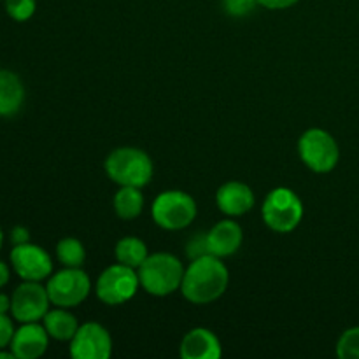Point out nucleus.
<instances>
[{
    "instance_id": "18",
    "label": "nucleus",
    "mask_w": 359,
    "mask_h": 359,
    "mask_svg": "<svg viewBox=\"0 0 359 359\" xmlns=\"http://www.w3.org/2000/svg\"><path fill=\"white\" fill-rule=\"evenodd\" d=\"M114 212L119 219L133 221L142 214L144 210V195L140 188L133 186H119L118 193L112 200Z\"/></svg>"
},
{
    "instance_id": "24",
    "label": "nucleus",
    "mask_w": 359,
    "mask_h": 359,
    "mask_svg": "<svg viewBox=\"0 0 359 359\" xmlns=\"http://www.w3.org/2000/svg\"><path fill=\"white\" fill-rule=\"evenodd\" d=\"M186 252H188L189 259L200 258L203 255H209V248H207V233H200L193 237L186 245Z\"/></svg>"
},
{
    "instance_id": "4",
    "label": "nucleus",
    "mask_w": 359,
    "mask_h": 359,
    "mask_svg": "<svg viewBox=\"0 0 359 359\" xmlns=\"http://www.w3.org/2000/svg\"><path fill=\"white\" fill-rule=\"evenodd\" d=\"M263 223L276 233H291L304 219V203L290 188H273L262 205Z\"/></svg>"
},
{
    "instance_id": "9",
    "label": "nucleus",
    "mask_w": 359,
    "mask_h": 359,
    "mask_svg": "<svg viewBox=\"0 0 359 359\" xmlns=\"http://www.w3.org/2000/svg\"><path fill=\"white\" fill-rule=\"evenodd\" d=\"M49 305L48 290L41 283L23 280L11 297V314L18 323H37L42 321Z\"/></svg>"
},
{
    "instance_id": "20",
    "label": "nucleus",
    "mask_w": 359,
    "mask_h": 359,
    "mask_svg": "<svg viewBox=\"0 0 359 359\" xmlns=\"http://www.w3.org/2000/svg\"><path fill=\"white\" fill-rule=\"evenodd\" d=\"M56 258L63 266L83 269L84 262H86V249L79 238L65 237L56 244Z\"/></svg>"
},
{
    "instance_id": "21",
    "label": "nucleus",
    "mask_w": 359,
    "mask_h": 359,
    "mask_svg": "<svg viewBox=\"0 0 359 359\" xmlns=\"http://www.w3.org/2000/svg\"><path fill=\"white\" fill-rule=\"evenodd\" d=\"M337 356L340 359H359V326L346 330L337 342Z\"/></svg>"
},
{
    "instance_id": "19",
    "label": "nucleus",
    "mask_w": 359,
    "mask_h": 359,
    "mask_svg": "<svg viewBox=\"0 0 359 359\" xmlns=\"http://www.w3.org/2000/svg\"><path fill=\"white\" fill-rule=\"evenodd\" d=\"M114 255L118 263L139 270V266L146 262L149 252H147L146 242L140 241L139 237H123L116 244Z\"/></svg>"
},
{
    "instance_id": "6",
    "label": "nucleus",
    "mask_w": 359,
    "mask_h": 359,
    "mask_svg": "<svg viewBox=\"0 0 359 359\" xmlns=\"http://www.w3.org/2000/svg\"><path fill=\"white\" fill-rule=\"evenodd\" d=\"M298 154L307 168L316 174H328L339 165L340 149L335 137L323 128H311L298 140Z\"/></svg>"
},
{
    "instance_id": "5",
    "label": "nucleus",
    "mask_w": 359,
    "mask_h": 359,
    "mask_svg": "<svg viewBox=\"0 0 359 359\" xmlns=\"http://www.w3.org/2000/svg\"><path fill=\"white\" fill-rule=\"evenodd\" d=\"M198 207L189 193L181 189H168L154 198L151 207L153 221L167 231H179L188 228L195 221Z\"/></svg>"
},
{
    "instance_id": "13",
    "label": "nucleus",
    "mask_w": 359,
    "mask_h": 359,
    "mask_svg": "<svg viewBox=\"0 0 359 359\" xmlns=\"http://www.w3.org/2000/svg\"><path fill=\"white\" fill-rule=\"evenodd\" d=\"M255 193L251 186L241 181H228L219 186L216 193V205L224 216L238 217L248 214L255 207Z\"/></svg>"
},
{
    "instance_id": "8",
    "label": "nucleus",
    "mask_w": 359,
    "mask_h": 359,
    "mask_svg": "<svg viewBox=\"0 0 359 359\" xmlns=\"http://www.w3.org/2000/svg\"><path fill=\"white\" fill-rule=\"evenodd\" d=\"M139 286V273L135 269L114 263L98 276L97 297L105 305H121L135 297Z\"/></svg>"
},
{
    "instance_id": "29",
    "label": "nucleus",
    "mask_w": 359,
    "mask_h": 359,
    "mask_svg": "<svg viewBox=\"0 0 359 359\" xmlns=\"http://www.w3.org/2000/svg\"><path fill=\"white\" fill-rule=\"evenodd\" d=\"M7 312H11V297L0 293V314H7Z\"/></svg>"
},
{
    "instance_id": "15",
    "label": "nucleus",
    "mask_w": 359,
    "mask_h": 359,
    "mask_svg": "<svg viewBox=\"0 0 359 359\" xmlns=\"http://www.w3.org/2000/svg\"><path fill=\"white\" fill-rule=\"evenodd\" d=\"M244 233L237 221L223 219L214 224L210 231L207 233V248L209 255L217 256V258H228L235 255L241 249Z\"/></svg>"
},
{
    "instance_id": "14",
    "label": "nucleus",
    "mask_w": 359,
    "mask_h": 359,
    "mask_svg": "<svg viewBox=\"0 0 359 359\" xmlns=\"http://www.w3.org/2000/svg\"><path fill=\"white\" fill-rule=\"evenodd\" d=\"M179 354L182 359H217L223 354V347L209 328H193L182 337Z\"/></svg>"
},
{
    "instance_id": "17",
    "label": "nucleus",
    "mask_w": 359,
    "mask_h": 359,
    "mask_svg": "<svg viewBox=\"0 0 359 359\" xmlns=\"http://www.w3.org/2000/svg\"><path fill=\"white\" fill-rule=\"evenodd\" d=\"M42 325H44L48 335L58 342H70V339L76 335L77 328H79L76 316L69 309L63 307H56L46 312V316L42 318Z\"/></svg>"
},
{
    "instance_id": "16",
    "label": "nucleus",
    "mask_w": 359,
    "mask_h": 359,
    "mask_svg": "<svg viewBox=\"0 0 359 359\" xmlns=\"http://www.w3.org/2000/svg\"><path fill=\"white\" fill-rule=\"evenodd\" d=\"M23 81L13 70H0V116L11 118L23 107Z\"/></svg>"
},
{
    "instance_id": "7",
    "label": "nucleus",
    "mask_w": 359,
    "mask_h": 359,
    "mask_svg": "<svg viewBox=\"0 0 359 359\" xmlns=\"http://www.w3.org/2000/svg\"><path fill=\"white\" fill-rule=\"evenodd\" d=\"M46 290L55 307L74 309L88 298L91 291V280L83 269L63 266V270L56 272L55 276L51 273Z\"/></svg>"
},
{
    "instance_id": "31",
    "label": "nucleus",
    "mask_w": 359,
    "mask_h": 359,
    "mask_svg": "<svg viewBox=\"0 0 359 359\" xmlns=\"http://www.w3.org/2000/svg\"><path fill=\"white\" fill-rule=\"evenodd\" d=\"M2 244H4V231L2 228H0V249H2Z\"/></svg>"
},
{
    "instance_id": "3",
    "label": "nucleus",
    "mask_w": 359,
    "mask_h": 359,
    "mask_svg": "<svg viewBox=\"0 0 359 359\" xmlns=\"http://www.w3.org/2000/svg\"><path fill=\"white\" fill-rule=\"evenodd\" d=\"M105 174L118 186H147L153 179L154 165L149 154L139 147H118L105 158Z\"/></svg>"
},
{
    "instance_id": "28",
    "label": "nucleus",
    "mask_w": 359,
    "mask_h": 359,
    "mask_svg": "<svg viewBox=\"0 0 359 359\" xmlns=\"http://www.w3.org/2000/svg\"><path fill=\"white\" fill-rule=\"evenodd\" d=\"M9 279H11L9 266H7L6 262H2V259H0V290H2L7 283H9Z\"/></svg>"
},
{
    "instance_id": "26",
    "label": "nucleus",
    "mask_w": 359,
    "mask_h": 359,
    "mask_svg": "<svg viewBox=\"0 0 359 359\" xmlns=\"http://www.w3.org/2000/svg\"><path fill=\"white\" fill-rule=\"evenodd\" d=\"M9 238L13 245L27 244V242H30V231H28V228L25 226H14L13 230H11Z\"/></svg>"
},
{
    "instance_id": "1",
    "label": "nucleus",
    "mask_w": 359,
    "mask_h": 359,
    "mask_svg": "<svg viewBox=\"0 0 359 359\" xmlns=\"http://www.w3.org/2000/svg\"><path fill=\"white\" fill-rule=\"evenodd\" d=\"M230 283V272L221 258L203 255L191 259L184 270L181 284L182 297L195 305H207L219 300Z\"/></svg>"
},
{
    "instance_id": "27",
    "label": "nucleus",
    "mask_w": 359,
    "mask_h": 359,
    "mask_svg": "<svg viewBox=\"0 0 359 359\" xmlns=\"http://www.w3.org/2000/svg\"><path fill=\"white\" fill-rule=\"evenodd\" d=\"M298 0H258V6L265 7L270 11H279V9H287V7L294 6Z\"/></svg>"
},
{
    "instance_id": "30",
    "label": "nucleus",
    "mask_w": 359,
    "mask_h": 359,
    "mask_svg": "<svg viewBox=\"0 0 359 359\" xmlns=\"http://www.w3.org/2000/svg\"><path fill=\"white\" fill-rule=\"evenodd\" d=\"M0 359H16V356H14L13 351L0 349Z\"/></svg>"
},
{
    "instance_id": "12",
    "label": "nucleus",
    "mask_w": 359,
    "mask_h": 359,
    "mask_svg": "<svg viewBox=\"0 0 359 359\" xmlns=\"http://www.w3.org/2000/svg\"><path fill=\"white\" fill-rule=\"evenodd\" d=\"M51 337L46 332L41 323H21L20 328L14 332L13 342L9 349L16 359H37L48 351Z\"/></svg>"
},
{
    "instance_id": "10",
    "label": "nucleus",
    "mask_w": 359,
    "mask_h": 359,
    "mask_svg": "<svg viewBox=\"0 0 359 359\" xmlns=\"http://www.w3.org/2000/svg\"><path fill=\"white\" fill-rule=\"evenodd\" d=\"M9 259L13 270L21 280L42 283V280L49 279L53 273V259L49 252L32 242L13 245Z\"/></svg>"
},
{
    "instance_id": "22",
    "label": "nucleus",
    "mask_w": 359,
    "mask_h": 359,
    "mask_svg": "<svg viewBox=\"0 0 359 359\" xmlns=\"http://www.w3.org/2000/svg\"><path fill=\"white\" fill-rule=\"evenodd\" d=\"M6 13L14 21H28L35 14L37 2L35 0H4Z\"/></svg>"
},
{
    "instance_id": "23",
    "label": "nucleus",
    "mask_w": 359,
    "mask_h": 359,
    "mask_svg": "<svg viewBox=\"0 0 359 359\" xmlns=\"http://www.w3.org/2000/svg\"><path fill=\"white\" fill-rule=\"evenodd\" d=\"M223 6L230 16L244 18L255 11V7L258 6V0H223Z\"/></svg>"
},
{
    "instance_id": "25",
    "label": "nucleus",
    "mask_w": 359,
    "mask_h": 359,
    "mask_svg": "<svg viewBox=\"0 0 359 359\" xmlns=\"http://www.w3.org/2000/svg\"><path fill=\"white\" fill-rule=\"evenodd\" d=\"M14 332H16V328L13 325V319L7 314H0V349L11 347Z\"/></svg>"
},
{
    "instance_id": "11",
    "label": "nucleus",
    "mask_w": 359,
    "mask_h": 359,
    "mask_svg": "<svg viewBox=\"0 0 359 359\" xmlns=\"http://www.w3.org/2000/svg\"><path fill=\"white\" fill-rule=\"evenodd\" d=\"M69 349L74 359H107L112 354L111 333L100 323H84L70 339Z\"/></svg>"
},
{
    "instance_id": "2",
    "label": "nucleus",
    "mask_w": 359,
    "mask_h": 359,
    "mask_svg": "<svg viewBox=\"0 0 359 359\" xmlns=\"http://www.w3.org/2000/svg\"><path fill=\"white\" fill-rule=\"evenodd\" d=\"M184 265L170 252H154L139 266L140 287L153 297H168L181 290L184 279Z\"/></svg>"
}]
</instances>
